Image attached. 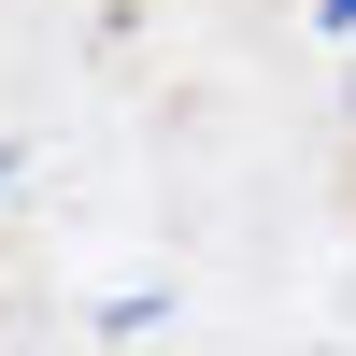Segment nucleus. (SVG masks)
<instances>
[{"instance_id":"nucleus-1","label":"nucleus","mask_w":356,"mask_h":356,"mask_svg":"<svg viewBox=\"0 0 356 356\" xmlns=\"http://www.w3.org/2000/svg\"><path fill=\"white\" fill-rule=\"evenodd\" d=\"M314 15H328V29H356V0H314Z\"/></svg>"},{"instance_id":"nucleus-2","label":"nucleus","mask_w":356,"mask_h":356,"mask_svg":"<svg viewBox=\"0 0 356 356\" xmlns=\"http://www.w3.org/2000/svg\"><path fill=\"white\" fill-rule=\"evenodd\" d=\"M300 356H314V342H300Z\"/></svg>"}]
</instances>
